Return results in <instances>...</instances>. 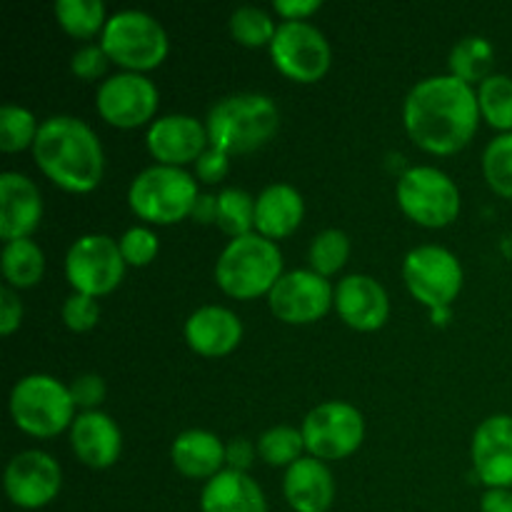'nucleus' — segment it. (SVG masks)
Segmentation results:
<instances>
[{
  "label": "nucleus",
  "mask_w": 512,
  "mask_h": 512,
  "mask_svg": "<svg viewBox=\"0 0 512 512\" xmlns=\"http://www.w3.org/2000/svg\"><path fill=\"white\" fill-rule=\"evenodd\" d=\"M120 253L128 265H148L158 255V235L143 225L128 228L120 238Z\"/></svg>",
  "instance_id": "c9c22d12"
},
{
  "label": "nucleus",
  "mask_w": 512,
  "mask_h": 512,
  "mask_svg": "<svg viewBox=\"0 0 512 512\" xmlns=\"http://www.w3.org/2000/svg\"><path fill=\"white\" fill-rule=\"evenodd\" d=\"M38 168L70 193H90L103 180V148L88 123L73 115H50L33 143Z\"/></svg>",
  "instance_id": "f03ea898"
},
{
  "label": "nucleus",
  "mask_w": 512,
  "mask_h": 512,
  "mask_svg": "<svg viewBox=\"0 0 512 512\" xmlns=\"http://www.w3.org/2000/svg\"><path fill=\"white\" fill-rule=\"evenodd\" d=\"M480 115L493 128L512 133V78L510 75H490L478 90Z\"/></svg>",
  "instance_id": "c85d7f7f"
},
{
  "label": "nucleus",
  "mask_w": 512,
  "mask_h": 512,
  "mask_svg": "<svg viewBox=\"0 0 512 512\" xmlns=\"http://www.w3.org/2000/svg\"><path fill=\"white\" fill-rule=\"evenodd\" d=\"M303 448L305 440L303 433L290 425H275V428L265 430L263 435L258 438V453L260 458L265 460L268 465H293L295 460L303 458Z\"/></svg>",
  "instance_id": "72a5a7b5"
},
{
  "label": "nucleus",
  "mask_w": 512,
  "mask_h": 512,
  "mask_svg": "<svg viewBox=\"0 0 512 512\" xmlns=\"http://www.w3.org/2000/svg\"><path fill=\"white\" fill-rule=\"evenodd\" d=\"M40 125L28 108L15 103H5L0 108V150L15 153L35 143Z\"/></svg>",
  "instance_id": "7c9ffc66"
},
{
  "label": "nucleus",
  "mask_w": 512,
  "mask_h": 512,
  "mask_svg": "<svg viewBox=\"0 0 512 512\" xmlns=\"http://www.w3.org/2000/svg\"><path fill=\"white\" fill-rule=\"evenodd\" d=\"M125 265L128 263L120 253V243L100 233L78 238L65 255V275L75 293L93 295V298L118 288L125 275Z\"/></svg>",
  "instance_id": "9d476101"
},
{
  "label": "nucleus",
  "mask_w": 512,
  "mask_h": 512,
  "mask_svg": "<svg viewBox=\"0 0 512 512\" xmlns=\"http://www.w3.org/2000/svg\"><path fill=\"white\" fill-rule=\"evenodd\" d=\"M405 130L423 150L450 155L478 130L480 103L473 85L450 75H430L410 88L403 103Z\"/></svg>",
  "instance_id": "f257e3e1"
},
{
  "label": "nucleus",
  "mask_w": 512,
  "mask_h": 512,
  "mask_svg": "<svg viewBox=\"0 0 512 512\" xmlns=\"http://www.w3.org/2000/svg\"><path fill=\"white\" fill-rule=\"evenodd\" d=\"M100 118L115 128H138L153 118L158 108V88L143 73H115L100 83L95 95Z\"/></svg>",
  "instance_id": "ddd939ff"
},
{
  "label": "nucleus",
  "mask_w": 512,
  "mask_h": 512,
  "mask_svg": "<svg viewBox=\"0 0 512 512\" xmlns=\"http://www.w3.org/2000/svg\"><path fill=\"white\" fill-rule=\"evenodd\" d=\"M148 150L153 153L160 165H185L190 160H198L205 153L208 140V130L198 118L185 113H170L163 118L153 120L148 128Z\"/></svg>",
  "instance_id": "dca6fc26"
},
{
  "label": "nucleus",
  "mask_w": 512,
  "mask_h": 512,
  "mask_svg": "<svg viewBox=\"0 0 512 512\" xmlns=\"http://www.w3.org/2000/svg\"><path fill=\"white\" fill-rule=\"evenodd\" d=\"M198 195V180L188 170L158 163L135 175L128 188V203L148 223L173 225L190 215Z\"/></svg>",
  "instance_id": "39448f33"
},
{
  "label": "nucleus",
  "mask_w": 512,
  "mask_h": 512,
  "mask_svg": "<svg viewBox=\"0 0 512 512\" xmlns=\"http://www.w3.org/2000/svg\"><path fill=\"white\" fill-rule=\"evenodd\" d=\"M305 213L303 195L288 183H273L255 198V230L270 240L288 238Z\"/></svg>",
  "instance_id": "b1692460"
},
{
  "label": "nucleus",
  "mask_w": 512,
  "mask_h": 512,
  "mask_svg": "<svg viewBox=\"0 0 512 512\" xmlns=\"http://www.w3.org/2000/svg\"><path fill=\"white\" fill-rule=\"evenodd\" d=\"M23 320V305H20L18 295L13 288L0 290V333L10 335Z\"/></svg>",
  "instance_id": "a19ab883"
},
{
  "label": "nucleus",
  "mask_w": 512,
  "mask_h": 512,
  "mask_svg": "<svg viewBox=\"0 0 512 512\" xmlns=\"http://www.w3.org/2000/svg\"><path fill=\"white\" fill-rule=\"evenodd\" d=\"M243 338V323L223 305H203L185 320V340L205 358H220L235 350Z\"/></svg>",
  "instance_id": "412c9836"
},
{
  "label": "nucleus",
  "mask_w": 512,
  "mask_h": 512,
  "mask_svg": "<svg viewBox=\"0 0 512 512\" xmlns=\"http://www.w3.org/2000/svg\"><path fill=\"white\" fill-rule=\"evenodd\" d=\"M283 493L295 512H328L335 498V480L318 458H300L285 470Z\"/></svg>",
  "instance_id": "4be33fe9"
},
{
  "label": "nucleus",
  "mask_w": 512,
  "mask_h": 512,
  "mask_svg": "<svg viewBox=\"0 0 512 512\" xmlns=\"http://www.w3.org/2000/svg\"><path fill=\"white\" fill-rule=\"evenodd\" d=\"M100 305L93 295L73 293L70 298H65L63 303V323L68 325L75 333H83V330H90L95 323H98Z\"/></svg>",
  "instance_id": "e433bc0d"
},
{
  "label": "nucleus",
  "mask_w": 512,
  "mask_h": 512,
  "mask_svg": "<svg viewBox=\"0 0 512 512\" xmlns=\"http://www.w3.org/2000/svg\"><path fill=\"white\" fill-rule=\"evenodd\" d=\"M70 395H73L75 405L93 410L95 405H100V400L105 398L103 378L93 373L80 375V378H75L73 385H70Z\"/></svg>",
  "instance_id": "ea45409f"
},
{
  "label": "nucleus",
  "mask_w": 512,
  "mask_h": 512,
  "mask_svg": "<svg viewBox=\"0 0 512 512\" xmlns=\"http://www.w3.org/2000/svg\"><path fill=\"white\" fill-rule=\"evenodd\" d=\"M283 278V253L270 238L248 233L233 238L215 263V280L228 295L240 300L270 293Z\"/></svg>",
  "instance_id": "20e7f679"
},
{
  "label": "nucleus",
  "mask_w": 512,
  "mask_h": 512,
  "mask_svg": "<svg viewBox=\"0 0 512 512\" xmlns=\"http://www.w3.org/2000/svg\"><path fill=\"white\" fill-rule=\"evenodd\" d=\"M483 173L495 193L512 198V133L490 140L483 153Z\"/></svg>",
  "instance_id": "f704fd0d"
},
{
  "label": "nucleus",
  "mask_w": 512,
  "mask_h": 512,
  "mask_svg": "<svg viewBox=\"0 0 512 512\" xmlns=\"http://www.w3.org/2000/svg\"><path fill=\"white\" fill-rule=\"evenodd\" d=\"M403 278L415 300L445 308L463 288L460 260L443 245H418L403 260Z\"/></svg>",
  "instance_id": "9b49d317"
},
{
  "label": "nucleus",
  "mask_w": 512,
  "mask_h": 512,
  "mask_svg": "<svg viewBox=\"0 0 512 512\" xmlns=\"http://www.w3.org/2000/svg\"><path fill=\"white\" fill-rule=\"evenodd\" d=\"M300 433L313 458L343 460L363 443L365 420L355 405L330 400L305 415Z\"/></svg>",
  "instance_id": "1a4fd4ad"
},
{
  "label": "nucleus",
  "mask_w": 512,
  "mask_h": 512,
  "mask_svg": "<svg viewBox=\"0 0 512 512\" xmlns=\"http://www.w3.org/2000/svg\"><path fill=\"white\" fill-rule=\"evenodd\" d=\"M220 230L233 238L253 233L255 228V198L240 188H225L218 195V220Z\"/></svg>",
  "instance_id": "c756f323"
},
{
  "label": "nucleus",
  "mask_w": 512,
  "mask_h": 512,
  "mask_svg": "<svg viewBox=\"0 0 512 512\" xmlns=\"http://www.w3.org/2000/svg\"><path fill=\"white\" fill-rule=\"evenodd\" d=\"M108 55H105L103 45L100 43H88L80 45L78 50L70 58V68L78 75L80 80H95L98 75L105 73V65H108Z\"/></svg>",
  "instance_id": "4c0bfd02"
},
{
  "label": "nucleus",
  "mask_w": 512,
  "mask_h": 512,
  "mask_svg": "<svg viewBox=\"0 0 512 512\" xmlns=\"http://www.w3.org/2000/svg\"><path fill=\"white\" fill-rule=\"evenodd\" d=\"M70 445L80 463L103 470L118 460L123 435L110 415L100 410H85L70 425Z\"/></svg>",
  "instance_id": "aec40b11"
},
{
  "label": "nucleus",
  "mask_w": 512,
  "mask_h": 512,
  "mask_svg": "<svg viewBox=\"0 0 512 512\" xmlns=\"http://www.w3.org/2000/svg\"><path fill=\"white\" fill-rule=\"evenodd\" d=\"M10 503L23 510H38L53 503L63 485L58 460L43 450H25L8 463L3 475Z\"/></svg>",
  "instance_id": "2eb2a0df"
},
{
  "label": "nucleus",
  "mask_w": 512,
  "mask_h": 512,
  "mask_svg": "<svg viewBox=\"0 0 512 512\" xmlns=\"http://www.w3.org/2000/svg\"><path fill=\"white\" fill-rule=\"evenodd\" d=\"M398 203L408 218L425 228L450 225L460 213V190L448 173L433 165H418L400 175Z\"/></svg>",
  "instance_id": "6e6552de"
},
{
  "label": "nucleus",
  "mask_w": 512,
  "mask_h": 512,
  "mask_svg": "<svg viewBox=\"0 0 512 512\" xmlns=\"http://www.w3.org/2000/svg\"><path fill=\"white\" fill-rule=\"evenodd\" d=\"M275 30H278V25L258 5H240L230 15V33H233V38L238 43L250 45V48L273 43Z\"/></svg>",
  "instance_id": "2f4dec72"
},
{
  "label": "nucleus",
  "mask_w": 512,
  "mask_h": 512,
  "mask_svg": "<svg viewBox=\"0 0 512 512\" xmlns=\"http://www.w3.org/2000/svg\"><path fill=\"white\" fill-rule=\"evenodd\" d=\"M203 512H268L260 485L240 470H220L215 478L205 483L200 493Z\"/></svg>",
  "instance_id": "5701e85b"
},
{
  "label": "nucleus",
  "mask_w": 512,
  "mask_h": 512,
  "mask_svg": "<svg viewBox=\"0 0 512 512\" xmlns=\"http://www.w3.org/2000/svg\"><path fill=\"white\" fill-rule=\"evenodd\" d=\"M10 415L23 433L53 438L73 425L75 400L68 385L53 375H25L10 390Z\"/></svg>",
  "instance_id": "423d86ee"
},
{
  "label": "nucleus",
  "mask_w": 512,
  "mask_h": 512,
  "mask_svg": "<svg viewBox=\"0 0 512 512\" xmlns=\"http://www.w3.org/2000/svg\"><path fill=\"white\" fill-rule=\"evenodd\" d=\"M278 128V105L263 93L228 95L218 100L205 118L210 145L228 155L253 153L268 143Z\"/></svg>",
  "instance_id": "7ed1b4c3"
},
{
  "label": "nucleus",
  "mask_w": 512,
  "mask_h": 512,
  "mask_svg": "<svg viewBox=\"0 0 512 512\" xmlns=\"http://www.w3.org/2000/svg\"><path fill=\"white\" fill-rule=\"evenodd\" d=\"M0 265H3L5 280L13 288H30V285L43 278L45 255L35 240H10V243L3 245Z\"/></svg>",
  "instance_id": "a878e982"
},
{
  "label": "nucleus",
  "mask_w": 512,
  "mask_h": 512,
  "mask_svg": "<svg viewBox=\"0 0 512 512\" xmlns=\"http://www.w3.org/2000/svg\"><path fill=\"white\" fill-rule=\"evenodd\" d=\"M268 303L275 318L283 323L305 325L328 313L330 305L335 303V290L330 288L328 278L315 270H290L273 285Z\"/></svg>",
  "instance_id": "4468645a"
},
{
  "label": "nucleus",
  "mask_w": 512,
  "mask_h": 512,
  "mask_svg": "<svg viewBox=\"0 0 512 512\" xmlns=\"http://www.w3.org/2000/svg\"><path fill=\"white\" fill-rule=\"evenodd\" d=\"M170 460H173L175 470L183 473L185 478L210 480L223 470L225 445L210 430H185L173 440Z\"/></svg>",
  "instance_id": "393cba45"
},
{
  "label": "nucleus",
  "mask_w": 512,
  "mask_h": 512,
  "mask_svg": "<svg viewBox=\"0 0 512 512\" xmlns=\"http://www.w3.org/2000/svg\"><path fill=\"white\" fill-rule=\"evenodd\" d=\"M190 218L198 220V223H215L218 220V195L200 193L193 210H190Z\"/></svg>",
  "instance_id": "c03bdc74"
},
{
  "label": "nucleus",
  "mask_w": 512,
  "mask_h": 512,
  "mask_svg": "<svg viewBox=\"0 0 512 512\" xmlns=\"http://www.w3.org/2000/svg\"><path fill=\"white\" fill-rule=\"evenodd\" d=\"M275 68L298 83H315L330 68V43L308 20H283L270 43Z\"/></svg>",
  "instance_id": "f8f14e48"
},
{
  "label": "nucleus",
  "mask_w": 512,
  "mask_h": 512,
  "mask_svg": "<svg viewBox=\"0 0 512 512\" xmlns=\"http://www.w3.org/2000/svg\"><path fill=\"white\" fill-rule=\"evenodd\" d=\"M480 512H512V490L490 488L480 500Z\"/></svg>",
  "instance_id": "a18cd8bd"
},
{
  "label": "nucleus",
  "mask_w": 512,
  "mask_h": 512,
  "mask_svg": "<svg viewBox=\"0 0 512 512\" xmlns=\"http://www.w3.org/2000/svg\"><path fill=\"white\" fill-rule=\"evenodd\" d=\"M100 45L113 63L143 73L155 68L168 55V33L153 15L143 10H118L108 18Z\"/></svg>",
  "instance_id": "0eeeda50"
},
{
  "label": "nucleus",
  "mask_w": 512,
  "mask_h": 512,
  "mask_svg": "<svg viewBox=\"0 0 512 512\" xmlns=\"http://www.w3.org/2000/svg\"><path fill=\"white\" fill-rule=\"evenodd\" d=\"M253 458H255V448L250 440L233 438L228 445H225V463H228L230 470H240V473H245V470L253 465Z\"/></svg>",
  "instance_id": "79ce46f5"
},
{
  "label": "nucleus",
  "mask_w": 512,
  "mask_h": 512,
  "mask_svg": "<svg viewBox=\"0 0 512 512\" xmlns=\"http://www.w3.org/2000/svg\"><path fill=\"white\" fill-rule=\"evenodd\" d=\"M58 23L75 38H93L95 33H103L105 5L100 0H55L53 5Z\"/></svg>",
  "instance_id": "cd10ccee"
},
{
  "label": "nucleus",
  "mask_w": 512,
  "mask_h": 512,
  "mask_svg": "<svg viewBox=\"0 0 512 512\" xmlns=\"http://www.w3.org/2000/svg\"><path fill=\"white\" fill-rule=\"evenodd\" d=\"M338 315L355 330L383 328L390 313V300L383 285L370 275H348L335 288Z\"/></svg>",
  "instance_id": "6ab92c4d"
},
{
  "label": "nucleus",
  "mask_w": 512,
  "mask_h": 512,
  "mask_svg": "<svg viewBox=\"0 0 512 512\" xmlns=\"http://www.w3.org/2000/svg\"><path fill=\"white\" fill-rule=\"evenodd\" d=\"M493 68V45L480 35H468L460 43H455L450 53V70L455 78L465 83H483L490 78Z\"/></svg>",
  "instance_id": "bb28decb"
},
{
  "label": "nucleus",
  "mask_w": 512,
  "mask_h": 512,
  "mask_svg": "<svg viewBox=\"0 0 512 512\" xmlns=\"http://www.w3.org/2000/svg\"><path fill=\"white\" fill-rule=\"evenodd\" d=\"M308 255H310V270H315V273L323 275V278L335 275L345 263H348V255H350L348 235L338 228L323 230V233L315 235Z\"/></svg>",
  "instance_id": "473e14b6"
},
{
  "label": "nucleus",
  "mask_w": 512,
  "mask_h": 512,
  "mask_svg": "<svg viewBox=\"0 0 512 512\" xmlns=\"http://www.w3.org/2000/svg\"><path fill=\"white\" fill-rule=\"evenodd\" d=\"M228 168H230V155L223 153V150L213 148V145H210L198 160H195V175L208 185L220 183V180L228 175Z\"/></svg>",
  "instance_id": "58836bf2"
},
{
  "label": "nucleus",
  "mask_w": 512,
  "mask_h": 512,
  "mask_svg": "<svg viewBox=\"0 0 512 512\" xmlns=\"http://www.w3.org/2000/svg\"><path fill=\"white\" fill-rule=\"evenodd\" d=\"M43 215L40 190L28 175L5 170L0 175V238L5 243L23 240L38 228Z\"/></svg>",
  "instance_id": "a211bd4d"
},
{
  "label": "nucleus",
  "mask_w": 512,
  "mask_h": 512,
  "mask_svg": "<svg viewBox=\"0 0 512 512\" xmlns=\"http://www.w3.org/2000/svg\"><path fill=\"white\" fill-rule=\"evenodd\" d=\"M473 465L490 488H512V415H490L473 435Z\"/></svg>",
  "instance_id": "f3484780"
},
{
  "label": "nucleus",
  "mask_w": 512,
  "mask_h": 512,
  "mask_svg": "<svg viewBox=\"0 0 512 512\" xmlns=\"http://www.w3.org/2000/svg\"><path fill=\"white\" fill-rule=\"evenodd\" d=\"M273 8L285 20H305L320 8V0H275Z\"/></svg>",
  "instance_id": "37998d69"
}]
</instances>
